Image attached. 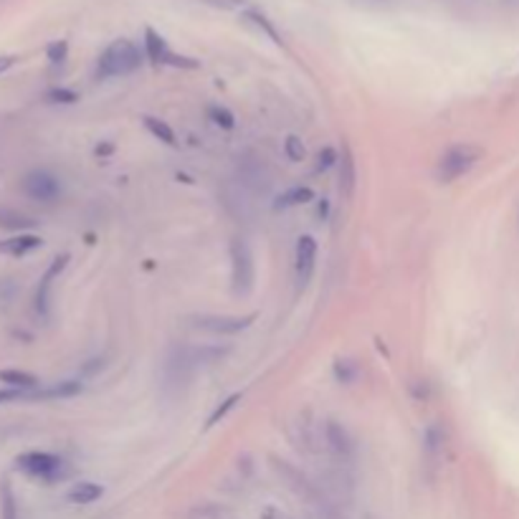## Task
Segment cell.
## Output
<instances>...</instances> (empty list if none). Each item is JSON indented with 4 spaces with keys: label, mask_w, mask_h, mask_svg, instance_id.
<instances>
[{
    "label": "cell",
    "mask_w": 519,
    "mask_h": 519,
    "mask_svg": "<svg viewBox=\"0 0 519 519\" xmlns=\"http://www.w3.org/2000/svg\"><path fill=\"white\" fill-rule=\"evenodd\" d=\"M142 57L140 48L127 39L110 43L104 48V54L99 57L97 64V76L99 79H114V76H127L132 71L140 69Z\"/></svg>",
    "instance_id": "cell-1"
},
{
    "label": "cell",
    "mask_w": 519,
    "mask_h": 519,
    "mask_svg": "<svg viewBox=\"0 0 519 519\" xmlns=\"http://www.w3.org/2000/svg\"><path fill=\"white\" fill-rule=\"evenodd\" d=\"M481 160V147L477 145H453L446 153L441 154L438 165H435V178L438 183H453L462 175H466L469 170Z\"/></svg>",
    "instance_id": "cell-2"
},
{
    "label": "cell",
    "mask_w": 519,
    "mask_h": 519,
    "mask_svg": "<svg viewBox=\"0 0 519 519\" xmlns=\"http://www.w3.org/2000/svg\"><path fill=\"white\" fill-rule=\"evenodd\" d=\"M253 253L249 249V243L243 239H236L231 243V284L233 292L241 296H246L253 289Z\"/></svg>",
    "instance_id": "cell-3"
},
{
    "label": "cell",
    "mask_w": 519,
    "mask_h": 519,
    "mask_svg": "<svg viewBox=\"0 0 519 519\" xmlns=\"http://www.w3.org/2000/svg\"><path fill=\"white\" fill-rule=\"evenodd\" d=\"M15 463L23 474L43 479V481H57V479L64 477V462L54 453H46V451H29V453L18 456Z\"/></svg>",
    "instance_id": "cell-4"
},
{
    "label": "cell",
    "mask_w": 519,
    "mask_h": 519,
    "mask_svg": "<svg viewBox=\"0 0 519 519\" xmlns=\"http://www.w3.org/2000/svg\"><path fill=\"white\" fill-rule=\"evenodd\" d=\"M145 54L154 66H180V69H196L198 66V61H193V58L178 57L154 29H145Z\"/></svg>",
    "instance_id": "cell-5"
},
{
    "label": "cell",
    "mask_w": 519,
    "mask_h": 519,
    "mask_svg": "<svg viewBox=\"0 0 519 519\" xmlns=\"http://www.w3.org/2000/svg\"><path fill=\"white\" fill-rule=\"evenodd\" d=\"M256 314H246V317H233V314H196L188 322L196 330L203 332H213V335H239L243 330H249Z\"/></svg>",
    "instance_id": "cell-6"
},
{
    "label": "cell",
    "mask_w": 519,
    "mask_h": 519,
    "mask_svg": "<svg viewBox=\"0 0 519 519\" xmlns=\"http://www.w3.org/2000/svg\"><path fill=\"white\" fill-rule=\"evenodd\" d=\"M21 185L23 193L36 203H54L61 198V180L51 170H31Z\"/></svg>",
    "instance_id": "cell-7"
},
{
    "label": "cell",
    "mask_w": 519,
    "mask_h": 519,
    "mask_svg": "<svg viewBox=\"0 0 519 519\" xmlns=\"http://www.w3.org/2000/svg\"><path fill=\"white\" fill-rule=\"evenodd\" d=\"M324 444H327V449L332 451L337 459H342V462H350L352 456H355V441H352L350 431H347L342 423H324Z\"/></svg>",
    "instance_id": "cell-8"
},
{
    "label": "cell",
    "mask_w": 519,
    "mask_h": 519,
    "mask_svg": "<svg viewBox=\"0 0 519 519\" xmlns=\"http://www.w3.org/2000/svg\"><path fill=\"white\" fill-rule=\"evenodd\" d=\"M314 261H317V243L312 236H302L296 241V281L304 289L314 274Z\"/></svg>",
    "instance_id": "cell-9"
},
{
    "label": "cell",
    "mask_w": 519,
    "mask_h": 519,
    "mask_svg": "<svg viewBox=\"0 0 519 519\" xmlns=\"http://www.w3.org/2000/svg\"><path fill=\"white\" fill-rule=\"evenodd\" d=\"M66 261H69V256L61 253V256L54 259V264L48 267V271L43 274L41 284H39V292H36V309H39L41 314H46V309H48V289H51V281L57 279L58 274L66 268Z\"/></svg>",
    "instance_id": "cell-10"
},
{
    "label": "cell",
    "mask_w": 519,
    "mask_h": 519,
    "mask_svg": "<svg viewBox=\"0 0 519 519\" xmlns=\"http://www.w3.org/2000/svg\"><path fill=\"white\" fill-rule=\"evenodd\" d=\"M39 246H41L39 236H33V233H18L13 239L0 241V253H5V256H26V253L39 249Z\"/></svg>",
    "instance_id": "cell-11"
},
{
    "label": "cell",
    "mask_w": 519,
    "mask_h": 519,
    "mask_svg": "<svg viewBox=\"0 0 519 519\" xmlns=\"http://www.w3.org/2000/svg\"><path fill=\"white\" fill-rule=\"evenodd\" d=\"M0 383H5L11 391H21V393L36 391L41 385V380L26 373V370H0Z\"/></svg>",
    "instance_id": "cell-12"
},
{
    "label": "cell",
    "mask_w": 519,
    "mask_h": 519,
    "mask_svg": "<svg viewBox=\"0 0 519 519\" xmlns=\"http://www.w3.org/2000/svg\"><path fill=\"white\" fill-rule=\"evenodd\" d=\"M104 494V489L94 484V481H79V484H74V489L66 494V499L74 502V505H92V502H97L99 497Z\"/></svg>",
    "instance_id": "cell-13"
},
{
    "label": "cell",
    "mask_w": 519,
    "mask_h": 519,
    "mask_svg": "<svg viewBox=\"0 0 519 519\" xmlns=\"http://www.w3.org/2000/svg\"><path fill=\"white\" fill-rule=\"evenodd\" d=\"M82 383L79 380H61L57 385H51V388H46V391H39V393H33L31 398H71V395L82 393Z\"/></svg>",
    "instance_id": "cell-14"
},
{
    "label": "cell",
    "mask_w": 519,
    "mask_h": 519,
    "mask_svg": "<svg viewBox=\"0 0 519 519\" xmlns=\"http://www.w3.org/2000/svg\"><path fill=\"white\" fill-rule=\"evenodd\" d=\"M145 127L150 129V135L157 137L160 142H165L170 147H175L178 140H175V132H172V127L168 122H163V119H157V117H145Z\"/></svg>",
    "instance_id": "cell-15"
},
{
    "label": "cell",
    "mask_w": 519,
    "mask_h": 519,
    "mask_svg": "<svg viewBox=\"0 0 519 519\" xmlns=\"http://www.w3.org/2000/svg\"><path fill=\"white\" fill-rule=\"evenodd\" d=\"M243 18H246V21H251L253 26H256V29L259 31H264V33H267L268 39H271V41L274 43H279L281 46V36H279V31L274 29V23H271V21H268L267 15L264 13H259V11H256V8H246V11H243Z\"/></svg>",
    "instance_id": "cell-16"
},
{
    "label": "cell",
    "mask_w": 519,
    "mask_h": 519,
    "mask_svg": "<svg viewBox=\"0 0 519 519\" xmlns=\"http://www.w3.org/2000/svg\"><path fill=\"white\" fill-rule=\"evenodd\" d=\"M33 221L29 216L18 211H8V208H0V228H8V231H23V228H31Z\"/></svg>",
    "instance_id": "cell-17"
},
{
    "label": "cell",
    "mask_w": 519,
    "mask_h": 519,
    "mask_svg": "<svg viewBox=\"0 0 519 519\" xmlns=\"http://www.w3.org/2000/svg\"><path fill=\"white\" fill-rule=\"evenodd\" d=\"M314 198V193L309 190V188H292V190H286L284 196L279 198V203H277V208H292V206H299V203H309Z\"/></svg>",
    "instance_id": "cell-18"
},
{
    "label": "cell",
    "mask_w": 519,
    "mask_h": 519,
    "mask_svg": "<svg viewBox=\"0 0 519 519\" xmlns=\"http://www.w3.org/2000/svg\"><path fill=\"white\" fill-rule=\"evenodd\" d=\"M0 512H3V519H18V505H15L13 489L8 481H3V487H0Z\"/></svg>",
    "instance_id": "cell-19"
},
{
    "label": "cell",
    "mask_w": 519,
    "mask_h": 519,
    "mask_svg": "<svg viewBox=\"0 0 519 519\" xmlns=\"http://www.w3.org/2000/svg\"><path fill=\"white\" fill-rule=\"evenodd\" d=\"M339 188L350 196L352 185H355V160H352L350 150H345V157H342V175H339Z\"/></svg>",
    "instance_id": "cell-20"
},
{
    "label": "cell",
    "mask_w": 519,
    "mask_h": 519,
    "mask_svg": "<svg viewBox=\"0 0 519 519\" xmlns=\"http://www.w3.org/2000/svg\"><path fill=\"white\" fill-rule=\"evenodd\" d=\"M208 117L213 119V125H218L221 129H233L236 127V117L228 112L225 107H218V104L208 107Z\"/></svg>",
    "instance_id": "cell-21"
},
{
    "label": "cell",
    "mask_w": 519,
    "mask_h": 519,
    "mask_svg": "<svg viewBox=\"0 0 519 519\" xmlns=\"http://www.w3.org/2000/svg\"><path fill=\"white\" fill-rule=\"evenodd\" d=\"M284 153H286V157H289L292 163H302V160L307 157L304 145H302V140L295 137V135H289V137H286V142H284Z\"/></svg>",
    "instance_id": "cell-22"
},
{
    "label": "cell",
    "mask_w": 519,
    "mask_h": 519,
    "mask_svg": "<svg viewBox=\"0 0 519 519\" xmlns=\"http://www.w3.org/2000/svg\"><path fill=\"white\" fill-rule=\"evenodd\" d=\"M335 378L339 383H352V380L357 378V365L352 360H337Z\"/></svg>",
    "instance_id": "cell-23"
},
{
    "label": "cell",
    "mask_w": 519,
    "mask_h": 519,
    "mask_svg": "<svg viewBox=\"0 0 519 519\" xmlns=\"http://www.w3.org/2000/svg\"><path fill=\"white\" fill-rule=\"evenodd\" d=\"M441 446H444V431H441L438 426H431V428L426 431V451H428L431 456H435V453L441 451Z\"/></svg>",
    "instance_id": "cell-24"
},
{
    "label": "cell",
    "mask_w": 519,
    "mask_h": 519,
    "mask_svg": "<svg viewBox=\"0 0 519 519\" xmlns=\"http://www.w3.org/2000/svg\"><path fill=\"white\" fill-rule=\"evenodd\" d=\"M66 54H69V43L66 41H54L46 48V57H48L51 64H64Z\"/></svg>",
    "instance_id": "cell-25"
},
{
    "label": "cell",
    "mask_w": 519,
    "mask_h": 519,
    "mask_svg": "<svg viewBox=\"0 0 519 519\" xmlns=\"http://www.w3.org/2000/svg\"><path fill=\"white\" fill-rule=\"evenodd\" d=\"M337 163V154L332 147H324L322 153L317 154V172H327Z\"/></svg>",
    "instance_id": "cell-26"
},
{
    "label": "cell",
    "mask_w": 519,
    "mask_h": 519,
    "mask_svg": "<svg viewBox=\"0 0 519 519\" xmlns=\"http://www.w3.org/2000/svg\"><path fill=\"white\" fill-rule=\"evenodd\" d=\"M241 400V395H231V398H228V400H225L224 406L221 408H216V413H213L211 418H208V428H211V426H216V423L221 421V418H224L225 413H228V410H231V408L236 406V403H239Z\"/></svg>",
    "instance_id": "cell-27"
},
{
    "label": "cell",
    "mask_w": 519,
    "mask_h": 519,
    "mask_svg": "<svg viewBox=\"0 0 519 519\" xmlns=\"http://www.w3.org/2000/svg\"><path fill=\"white\" fill-rule=\"evenodd\" d=\"M48 99L51 101H61V104H71V101H76V94L69 92V89H54V92H48Z\"/></svg>",
    "instance_id": "cell-28"
},
{
    "label": "cell",
    "mask_w": 519,
    "mask_h": 519,
    "mask_svg": "<svg viewBox=\"0 0 519 519\" xmlns=\"http://www.w3.org/2000/svg\"><path fill=\"white\" fill-rule=\"evenodd\" d=\"M15 61H18L15 57H5V54H3V57H0V74H5L11 66H15Z\"/></svg>",
    "instance_id": "cell-29"
}]
</instances>
